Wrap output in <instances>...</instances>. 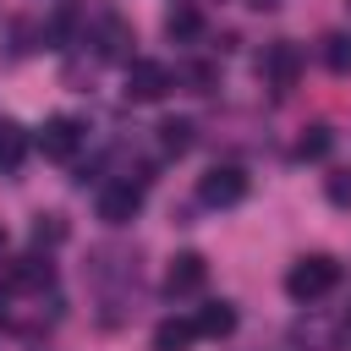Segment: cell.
Here are the masks:
<instances>
[{
	"label": "cell",
	"instance_id": "cell-1",
	"mask_svg": "<svg viewBox=\"0 0 351 351\" xmlns=\"http://www.w3.org/2000/svg\"><path fill=\"white\" fill-rule=\"evenodd\" d=\"M335 280H340V263H335L329 252H307V258H296V263L285 269V291H291L296 302H318V296H329Z\"/></svg>",
	"mask_w": 351,
	"mask_h": 351
},
{
	"label": "cell",
	"instance_id": "cell-2",
	"mask_svg": "<svg viewBox=\"0 0 351 351\" xmlns=\"http://www.w3.org/2000/svg\"><path fill=\"white\" fill-rule=\"evenodd\" d=\"M170 88H176V71H170L165 60H132V66H126V99L154 104V99H165Z\"/></svg>",
	"mask_w": 351,
	"mask_h": 351
},
{
	"label": "cell",
	"instance_id": "cell-3",
	"mask_svg": "<svg viewBox=\"0 0 351 351\" xmlns=\"http://www.w3.org/2000/svg\"><path fill=\"white\" fill-rule=\"evenodd\" d=\"M143 208V181H104L99 186V219L104 225H132Z\"/></svg>",
	"mask_w": 351,
	"mask_h": 351
},
{
	"label": "cell",
	"instance_id": "cell-4",
	"mask_svg": "<svg viewBox=\"0 0 351 351\" xmlns=\"http://www.w3.org/2000/svg\"><path fill=\"white\" fill-rule=\"evenodd\" d=\"M197 197H203L208 208H230V203L247 197V176H241L236 165H214V170L197 181Z\"/></svg>",
	"mask_w": 351,
	"mask_h": 351
},
{
	"label": "cell",
	"instance_id": "cell-5",
	"mask_svg": "<svg viewBox=\"0 0 351 351\" xmlns=\"http://www.w3.org/2000/svg\"><path fill=\"white\" fill-rule=\"evenodd\" d=\"M38 148H44L49 159H71V154L82 148V121H77V115H49L44 132H38Z\"/></svg>",
	"mask_w": 351,
	"mask_h": 351
},
{
	"label": "cell",
	"instance_id": "cell-6",
	"mask_svg": "<svg viewBox=\"0 0 351 351\" xmlns=\"http://www.w3.org/2000/svg\"><path fill=\"white\" fill-rule=\"evenodd\" d=\"M203 280H208V263L197 252H176L170 269H165V291L170 296H192V291H203Z\"/></svg>",
	"mask_w": 351,
	"mask_h": 351
},
{
	"label": "cell",
	"instance_id": "cell-7",
	"mask_svg": "<svg viewBox=\"0 0 351 351\" xmlns=\"http://www.w3.org/2000/svg\"><path fill=\"white\" fill-rule=\"evenodd\" d=\"M258 71H263L274 88H291V82H296V71H302L296 44H285V38H280V44H269V49H263V60H258Z\"/></svg>",
	"mask_w": 351,
	"mask_h": 351
},
{
	"label": "cell",
	"instance_id": "cell-8",
	"mask_svg": "<svg viewBox=\"0 0 351 351\" xmlns=\"http://www.w3.org/2000/svg\"><path fill=\"white\" fill-rule=\"evenodd\" d=\"M49 280H55V269H49V258H38V252L5 263V285H11V291H44Z\"/></svg>",
	"mask_w": 351,
	"mask_h": 351
},
{
	"label": "cell",
	"instance_id": "cell-9",
	"mask_svg": "<svg viewBox=\"0 0 351 351\" xmlns=\"http://www.w3.org/2000/svg\"><path fill=\"white\" fill-rule=\"evenodd\" d=\"M99 55L104 60H126L132 66V27L121 16H104V33H99Z\"/></svg>",
	"mask_w": 351,
	"mask_h": 351
},
{
	"label": "cell",
	"instance_id": "cell-10",
	"mask_svg": "<svg viewBox=\"0 0 351 351\" xmlns=\"http://www.w3.org/2000/svg\"><path fill=\"white\" fill-rule=\"evenodd\" d=\"M192 340H197V324L192 318H165L154 329V351H186Z\"/></svg>",
	"mask_w": 351,
	"mask_h": 351
},
{
	"label": "cell",
	"instance_id": "cell-11",
	"mask_svg": "<svg viewBox=\"0 0 351 351\" xmlns=\"http://www.w3.org/2000/svg\"><path fill=\"white\" fill-rule=\"evenodd\" d=\"M192 324H197V335L219 340V335H230V329H236V307H230V302H208V307H203Z\"/></svg>",
	"mask_w": 351,
	"mask_h": 351
},
{
	"label": "cell",
	"instance_id": "cell-12",
	"mask_svg": "<svg viewBox=\"0 0 351 351\" xmlns=\"http://www.w3.org/2000/svg\"><path fill=\"white\" fill-rule=\"evenodd\" d=\"M22 159H27V132H22L16 121H0V176L16 170Z\"/></svg>",
	"mask_w": 351,
	"mask_h": 351
},
{
	"label": "cell",
	"instance_id": "cell-13",
	"mask_svg": "<svg viewBox=\"0 0 351 351\" xmlns=\"http://www.w3.org/2000/svg\"><path fill=\"white\" fill-rule=\"evenodd\" d=\"M165 33H170V38H181V44H186V38H197V33H203V11H197V5H176V11L165 16Z\"/></svg>",
	"mask_w": 351,
	"mask_h": 351
},
{
	"label": "cell",
	"instance_id": "cell-14",
	"mask_svg": "<svg viewBox=\"0 0 351 351\" xmlns=\"http://www.w3.org/2000/svg\"><path fill=\"white\" fill-rule=\"evenodd\" d=\"M324 60H329V71H351V33H329L324 38Z\"/></svg>",
	"mask_w": 351,
	"mask_h": 351
},
{
	"label": "cell",
	"instance_id": "cell-15",
	"mask_svg": "<svg viewBox=\"0 0 351 351\" xmlns=\"http://www.w3.org/2000/svg\"><path fill=\"white\" fill-rule=\"evenodd\" d=\"M159 143H165V154H186L192 148V121H165L159 126Z\"/></svg>",
	"mask_w": 351,
	"mask_h": 351
},
{
	"label": "cell",
	"instance_id": "cell-16",
	"mask_svg": "<svg viewBox=\"0 0 351 351\" xmlns=\"http://www.w3.org/2000/svg\"><path fill=\"white\" fill-rule=\"evenodd\" d=\"M329 143H335V137H329V126H307V132H302V143H296V159H324V154H329Z\"/></svg>",
	"mask_w": 351,
	"mask_h": 351
},
{
	"label": "cell",
	"instance_id": "cell-17",
	"mask_svg": "<svg viewBox=\"0 0 351 351\" xmlns=\"http://www.w3.org/2000/svg\"><path fill=\"white\" fill-rule=\"evenodd\" d=\"M324 197H329L335 208H351V170H335V176L324 181Z\"/></svg>",
	"mask_w": 351,
	"mask_h": 351
},
{
	"label": "cell",
	"instance_id": "cell-18",
	"mask_svg": "<svg viewBox=\"0 0 351 351\" xmlns=\"http://www.w3.org/2000/svg\"><path fill=\"white\" fill-rule=\"evenodd\" d=\"M60 236H66V225H60V214H38V225H33V241H38V247H44V241L55 247Z\"/></svg>",
	"mask_w": 351,
	"mask_h": 351
},
{
	"label": "cell",
	"instance_id": "cell-19",
	"mask_svg": "<svg viewBox=\"0 0 351 351\" xmlns=\"http://www.w3.org/2000/svg\"><path fill=\"white\" fill-rule=\"evenodd\" d=\"M0 324H5V291H0Z\"/></svg>",
	"mask_w": 351,
	"mask_h": 351
},
{
	"label": "cell",
	"instance_id": "cell-20",
	"mask_svg": "<svg viewBox=\"0 0 351 351\" xmlns=\"http://www.w3.org/2000/svg\"><path fill=\"white\" fill-rule=\"evenodd\" d=\"M0 241H5V230H0Z\"/></svg>",
	"mask_w": 351,
	"mask_h": 351
}]
</instances>
